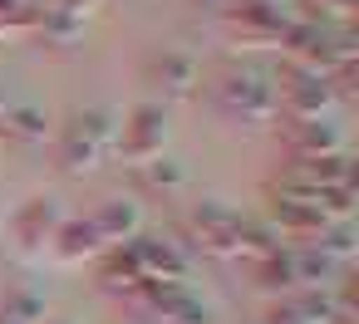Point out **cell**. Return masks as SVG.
I'll list each match as a JSON object with an SVG mask.
<instances>
[{
  "instance_id": "obj_1",
  "label": "cell",
  "mask_w": 359,
  "mask_h": 324,
  "mask_svg": "<svg viewBox=\"0 0 359 324\" xmlns=\"http://www.w3.org/2000/svg\"><path fill=\"white\" fill-rule=\"evenodd\" d=\"M118 123L109 108H79L69 113V123L60 128V167L65 172H94L104 162V153L114 148Z\"/></svg>"
},
{
  "instance_id": "obj_2",
  "label": "cell",
  "mask_w": 359,
  "mask_h": 324,
  "mask_svg": "<svg viewBox=\"0 0 359 324\" xmlns=\"http://www.w3.org/2000/svg\"><path fill=\"white\" fill-rule=\"evenodd\" d=\"M212 99H217L222 113H231V118H241V123H261V118L276 113V84H271L266 74L236 69V64H226V69L212 79Z\"/></svg>"
},
{
  "instance_id": "obj_3",
  "label": "cell",
  "mask_w": 359,
  "mask_h": 324,
  "mask_svg": "<svg viewBox=\"0 0 359 324\" xmlns=\"http://www.w3.org/2000/svg\"><path fill=\"white\" fill-rule=\"evenodd\" d=\"M241 226H246V216H241L236 206L217 202V197H202V202L187 211V236H192V246L207 251V255H231V260H236V251H241Z\"/></svg>"
},
{
  "instance_id": "obj_4",
  "label": "cell",
  "mask_w": 359,
  "mask_h": 324,
  "mask_svg": "<svg viewBox=\"0 0 359 324\" xmlns=\"http://www.w3.org/2000/svg\"><path fill=\"white\" fill-rule=\"evenodd\" d=\"M114 148H118L123 162H133V167L163 157V148H168V108H163V104H138V108L123 118Z\"/></svg>"
},
{
  "instance_id": "obj_5",
  "label": "cell",
  "mask_w": 359,
  "mask_h": 324,
  "mask_svg": "<svg viewBox=\"0 0 359 324\" xmlns=\"http://www.w3.org/2000/svg\"><path fill=\"white\" fill-rule=\"evenodd\" d=\"M330 99H334V84H330L325 74L300 69V64H290V69H285V79L276 84V108H285V113H290V123L320 118V113L330 108Z\"/></svg>"
},
{
  "instance_id": "obj_6",
  "label": "cell",
  "mask_w": 359,
  "mask_h": 324,
  "mask_svg": "<svg viewBox=\"0 0 359 324\" xmlns=\"http://www.w3.org/2000/svg\"><path fill=\"white\" fill-rule=\"evenodd\" d=\"M128 251H133V260H138V270H143L148 285H182L187 280V251L177 241L153 236V231H138L128 241Z\"/></svg>"
},
{
  "instance_id": "obj_7",
  "label": "cell",
  "mask_w": 359,
  "mask_h": 324,
  "mask_svg": "<svg viewBox=\"0 0 359 324\" xmlns=\"http://www.w3.org/2000/svg\"><path fill=\"white\" fill-rule=\"evenodd\" d=\"M60 221H65V211H60L55 197H30V202L11 216V236H15V246H20L25 255H35V251L50 246V236L60 231Z\"/></svg>"
},
{
  "instance_id": "obj_8",
  "label": "cell",
  "mask_w": 359,
  "mask_h": 324,
  "mask_svg": "<svg viewBox=\"0 0 359 324\" xmlns=\"http://www.w3.org/2000/svg\"><path fill=\"white\" fill-rule=\"evenodd\" d=\"M271 231L276 241L280 236H295V241H315L325 231V216L310 197H295V192H276L271 197Z\"/></svg>"
},
{
  "instance_id": "obj_9",
  "label": "cell",
  "mask_w": 359,
  "mask_h": 324,
  "mask_svg": "<svg viewBox=\"0 0 359 324\" xmlns=\"http://www.w3.org/2000/svg\"><path fill=\"white\" fill-rule=\"evenodd\" d=\"M143 309L158 324H212V309L187 290V285H153L143 295Z\"/></svg>"
},
{
  "instance_id": "obj_10",
  "label": "cell",
  "mask_w": 359,
  "mask_h": 324,
  "mask_svg": "<svg viewBox=\"0 0 359 324\" xmlns=\"http://www.w3.org/2000/svg\"><path fill=\"white\" fill-rule=\"evenodd\" d=\"M148 79L168 94V99H192L197 84H202V64L187 55V50H158L148 59Z\"/></svg>"
},
{
  "instance_id": "obj_11",
  "label": "cell",
  "mask_w": 359,
  "mask_h": 324,
  "mask_svg": "<svg viewBox=\"0 0 359 324\" xmlns=\"http://www.w3.org/2000/svg\"><path fill=\"white\" fill-rule=\"evenodd\" d=\"M99 285L104 290H114V295H128V300H143L153 285L143 280V270H138V260H133V251H128V241L123 246H109L104 251V265H99Z\"/></svg>"
},
{
  "instance_id": "obj_12",
  "label": "cell",
  "mask_w": 359,
  "mask_h": 324,
  "mask_svg": "<svg viewBox=\"0 0 359 324\" xmlns=\"http://www.w3.org/2000/svg\"><path fill=\"white\" fill-rule=\"evenodd\" d=\"M89 226L99 231V241H104V251H109V246H118V241H133V236L143 231V211H138V202H128V197H114V202H104V206L89 216Z\"/></svg>"
},
{
  "instance_id": "obj_13",
  "label": "cell",
  "mask_w": 359,
  "mask_h": 324,
  "mask_svg": "<svg viewBox=\"0 0 359 324\" xmlns=\"http://www.w3.org/2000/svg\"><path fill=\"white\" fill-rule=\"evenodd\" d=\"M99 251H104L99 231H94L89 221H79V216H65V221H60V231L50 236V255H55L60 265H79V260H94Z\"/></svg>"
},
{
  "instance_id": "obj_14",
  "label": "cell",
  "mask_w": 359,
  "mask_h": 324,
  "mask_svg": "<svg viewBox=\"0 0 359 324\" xmlns=\"http://www.w3.org/2000/svg\"><path fill=\"white\" fill-rule=\"evenodd\" d=\"M290 153L295 157H334L344 153V133L330 123V118H305V123H290Z\"/></svg>"
},
{
  "instance_id": "obj_15",
  "label": "cell",
  "mask_w": 359,
  "mask_h": 324,
  "mask_svg": "<svg viewBox=\"0 0 359 324\" xmlns=\"http://www.w3.org/2000/svg\"><path fill=\"white\" fill-rule=\"evenodd\" d=\"M0 133H6L11 143H45L50 138V118L40 104H15L0 113Z\"/></svg>"
},
{
  "instance_id": "obj_16",
  "label": "cell",
  "mask_w": 359,
  "mask_h": 324,
  "mask_svg": "<svg viewBox=\"0 0 359 324\" xmlns=\"http://www.w3.org/2000/svg\"><path fill=\"white\" fill-rule=\"evenodd\" d=\"M251 270H256V285H261V290H290V285H295V260H290V251H271V255L251 260Z\"/></svg>"
},
{
  "instance_id": "obj_17",
  "label": "cell",
  "mask_w": 359,
  "mask_h": 324,
  "mask_svg": "<svg viewBox=\"0 0 359 324\" xmlns=\"http://www.w3.org/2000/svg\"><path fill=\"white\" fill-rule=\"evenodd\" d=\"M138 177H143L148 187H158V192H177V187L187 182L182 162H172V157H153V162H143V167H138Z\"/></svg>"
},
{
  "instance_id": "obj_18",
  "label": "cell",
  "mask_w": 359,
  "mask_h": 324,
  "mask_svg": "<svg viewBox=\"0 0 359 324\" xmlns=\"http://www.w3.org/2000/svg\"><path fill=\"white\" fill-rule=\"evenodd\" d=\"M40 6H25V0H0V30H35Z\"/></svg>"
},
{
  "instance_id": "obj_19",
  "label": "cell",
  "mask_w": 359,
  "mask_h": 324,
  "mask_svg": "<svg viewBox=\"0 0 359 324\" xmlns=\"http://www.w3.org/2000/svg\"><path fill=\"white\" fill-rule=\"evenodd\" d=\"M94 6V0H45L40 10H60V15H74V20H84V10Z\"/></svg>"
},
{
  "instance_id": "obj_20",
  "label": "cell",
  "mask_w": 359,
  "mask_h": 324,
  "mask_svg": "<svg viewBox=\"0 0 359 324\" xmlns=\"http://www.w3.org/2000/svg\"><path fill=\"white\" fill-rule=\"evenodd\" d=\"M0 324H25V319L11 309V300H0Z\"/></svg>"
},
{
  "instance_id": "obj_21",
  "label": "cell",
  "mask_w": 359,
  "mask_h": 324,
  "mask_svg": "<svg viewBox=\"0 0 359 324\" xmlns=\"http://www.w3.org/2000/svg\"><path fill=\"white\" fill-rule=\"evenodd\" d=\"M45 324H79V319H45Z\"/></svg>"
},
{
  "instance_id": "obj_22",
  "label": "cell",
  "mask_w": 359,
  "mask_h": 324,
  "mask_svg": "<svg viewBox=\"0 0 359 324\" xmlns=\"http://www.w3.org/2000/svg\"><path fill=\"white\" fill-rule=\"evenodd\" d=\"M0 113H6V99H0Z\"/></svg>"
}]
</instances>
